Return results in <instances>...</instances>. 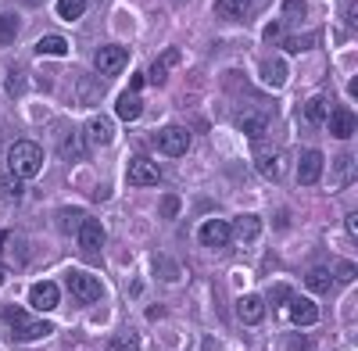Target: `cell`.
<instances>
[{
  "instance_id": "24",
  "label": "cell",
  "mask_w": 358,
  "mask_h": 351,
  "mask_svg": "<svg viewBox=\"0 0 358 351\" xmlns=\"http://www.w3.org/2000/svg\"><path fill=\"white\" fill-rule=\"evenodd\" d=\"M326 115H330V111H326V97H312V101L305 104V119H308L312 126H322Z\"/></svg>"
},
{
  "instance_id": "26",
  "label": "cell",
  "mask_w": 358,
  "mask_h": 351,
  "mask_svg": "<svg viewBox=\"0 0 358 351\" xmlns=\"http://www.w3.org/2000/svg\"><path fill=\"white\" fill-rule=\"evenodd\" d=\"M83 219H86V215H83L79 208H65V212H57V229H62V233H76Z\"/></svg>"
},
{
  "instance_id": "22",
  "label": "cell",
  "mask_w": 358,
  "mask_h": 351,
  "mask_svg": "<svg viewBox=\"0 0 358 351\" xmlns=\"http://www.w3.org/2000/svg\"><path fill=\"white\" fill-rule=\"evenodd\" d=\"M280 43H283V50L297 54V50H312V47L319 43V36H315V33H305V36H297V33H290V36H283Z\"/></svg>"
},
{
  "instance_id": "3",
  "label": "cell",
  "mask_w": 358,
  "mask_h": 351,
  "mask_svg": "<svg viewBox=\"0 0 358 351\" xmlns=\"http://www.w3.org/2000/svg\"><path fill=\"white\" fill-rule=\"evenodd\" d=\"M65 287L72 290V298H76L79 305H94V301H101V294H104V283H101L97 276L83 273V269H69V273H65Z\"/></svg>"
},
{
  "instance_id": "10",
  "label": "cell",
  "mask_w": 358,
  "mask_h": 351,
  "mask_svg": "<svg viewBox=\"0 0 358 351\" xmlns=\"http://www.w3.org/2000/svg\"><path fill=\"white\" fill-rule=\"evenodd\" d=\"M126 176H129L133 187H155V183L162 180V172H158V165H155L151 158H133Z\"/></svg>"
},
{
  "instance_id": "39",
  "label": "cell",
  "mask_w": 358,
  "mask_h": 351,
  "mask_svg": "<svg viewBox=\"0 0 358 351\" xmlns=\"http://www.w3.org/2000/svg\"><path fill=\"white\" fill-rule=\"evenodd\" d=\"M290 351H312V341L308 337H290Z\"/></svg>"
},
{
  "instance_id": "2",
  "label": "cell",
  "mask_w": 358,
  "mask_h": 351,
  "mask_svg": "<svg viewBox=\"0 0 358 351\" xmlns=\"http://www.w3.org/2000/svg\"><path fill=\"white\" fill-rule=\"evenodd\" d=\"M4 327H8V334L18 341V344H29V341H40V337H47L54 327L47 323V319H33L25 308H4Z\"/></svg>"
},
{
  "instance_id": "40",
  "label": "cell",
  "mask_w": 358,
  "mask_h": 351,
  "mask_svg": "<svg viewBox=\"0 0 358 351\" xmlns=\"http://www.w3.org/2000/svg\"><path fill=\"white\" fill-rule=\"evenodd\" d=\"M158 62H162L165 69H169V65H179V50H165V54L158 57Z\"/></svg>"
},
{
  "instance_id": "35",
  "label": "cell",
  "mask_w": 358,
  "mask_h": 351,
  "mask_svg": "<svg viewBox=\"0 0 358 351\" xmlns=\"http://www.w3.org/2000/svg\"><path fill=\"white\" fill-rule=\"evenodd\" d=\"M334 280H341V283H351L355 280V266H351V262H341V266L334 269Z\"/></svg>"
},
{
  "instance_id": "42",
  "label": "cell",
  "mask_w": 358,
  "mask_h": 351,
  "mask_svg": "<svg viewBox=\"0 0 358 351\" xmlns=\"http://www.w3.org/2000/svg\"><path fill=\"white\" fill-rule=\"evenodd\" d=\"M140 86H143V76H140V72H136V76H133V79H129V94H136V90H140Z\"/></svg>"
},
{
  "instance_id": "5",
  "label": "cell",
  "mask_w": 358,
  "mask_h": 351,
  "mask_svg": "<svg viewBox=\"0 0 358 351\" xmlns=\"http://www.w3.org/2000/svg\"><path fill=\"white\" fill-rule=\"evenodd\" d=\"M158 148H162V155H169V158L187 155V151H190V133H187L183 126H165V129H158Z\"/></svg>"
},
{
  "instance_id": "17",
  "label": "cell",
  "mask_w": 358,
  "mask_h": 351,
  "mask_svg": "<svg viewBox=\"0 0 358 351\" xmlns=\"http://www.w3.org/2000/svg\"><path fill=\"white\" fill-rule=\"evenodd\" d=\"M355 111L351 108H337L334 111V119H330V133L337 136V140H351L355 136Z\"/></svg>"
},
{
  "instance_id": "38",
  "label": "cell",
  "mask_w": 358,
  "mask_h": 351,
  "mask_svg": "<svg viewBox=\"0 0 358 351\" xmlns=\"http://www.w3.org/2000/svg\"><path fill=\"white\" fill-rule=\"evenodd\" d=\"M344 18H348V29H355V25H358V0H351V4H348Z\"/></svg>"
},
{
  "instance_id": "4",
  "label": "cell",
  "mask_w": 358,
  "mask_h": 351,
  "mask_svg": "<svg viewBox=\"0 0 358 351\" xmlns=\"http://www.w3.org/2000/svg\"><path fill=\"white\" fill-rule=\"evenodd\" d=\"M126 65H129V50L118 43L97 47V54H94V69L101 76H118V72H126Z\"/></svg>"
},
{
  "instance_id": "7",
  "label": "cell",
  "mask_w": 358,
  "mask_h": 351,
  "mask_svg": "<svg viewBox=\"0 0 358 351\" xmlns=\"http://www.w3.org/2000/svg\"><path fill=\"white\" fill-rule=\"evenodd\" d=\"M197 241L204 244V248H212V251H219V248H226L229 241H233V233H229V222H222V219H208L201 229H197Z\"/></svg>"
},
{
  "instance_id": "25",
  "label": "cell",
  "mask_w": 358,
  "mask_h": 351,
  "mask_svg": "<svg viewBox=\"0 0 358 351\" xmlns=\"http://www.w3.org/2000/svg\"><path fill=\"white\" fill-rule=\"evenodd\" d=\"M36 54H54V57H62V54H69V43H65V36H43V40L36 43Z\"/></svg>"
},
{
  "instance_id": "27",
  "label": "cell",
  "mask_w": 358,
  "mask_h": 351,
  "mask_svg": "<svg viewBox=\"0 0 358 351\" xmlns=\"http://www.w3.org/2000/svg\"><path fill=\"white\" fill-rule=\"evenodd\" d=\"M108 351H140V337L136 334H115L108 341Z\"/></svg>"
},
{
  "instance_id": "15",
  "label": "cell",
  "mask_w": 358,
  "mask_h": 351,
  "mask_svg": "<svg viewBox=\"0 0 358 351\" xmlns=\"http://www.w3.org/2000/svg\"><path fill=\"white\" fill-rule=\"evenodd\" d=\"M219 15L229 18V22H248L258 8H255V0H219Z\"/></svg>"
},
{
  "instance_id": "11",
  "label": "cell",
  "mask_w": 358,
  "mask_h": 351,
  "mask_svg": "<svg viewBox=\"0 0 358 351\" xmlns=\"http://www.w3.org/2000/svg\"><path fill=\"white\" fill-rule=\"evenodd\" d=\"M255 165H258V172L265 176V180H280L283 176V155L276 148H258L255 151Z\"/></svg>"
},
{
  "instance_id": "8",
  "label": "cell",
  "mask_w": 358,
  "mask_h": 351,
  "mask_svg": "<svg viewBox=\"0 0 358 351\" xmlns=\"http://www.w3.org/2000/svg\"><path fill=\"white\" fill-rule=\"evenodd\" d=\"M76 241H79V248L83 251H90V255H94V251H101L104 248V226H101V219H83L79 222V229H76Z\"/></svg>"
},
{
  "instance_id": "12",
  "label": "cell",
  "mask_w": 358,
  "mask_h": 351,
  "mask_svg": "<svg viewBox=\"0 0 358 351\" xmlns=\"http://www.w3.org/2000/svg\"><path fill=\"white\" fill-rule=\"evenodd\" d=\"M29 301H33V308H40V312H50V308H57V301H62V290H57V283L43 280V283H36L33 290H29Z\"/></svg>"
},
{
  "instance_id": "43",
  "label": "cell",
  "mask_w": 358,
  "mask_h": 351,
  "mask_svg": "<svg viewBox=\"0 0 358 351\" xmlns=\"http://www.w3.org/2000/svg\"><path fill=\"white\" fill-rule=\"evenodd\" d=\"M0 283H4V269H0Z\"/></svg>"
},
{
  "instance_id": "36",
  "label": "cell",
  "mask_w": 358,
  "mask_h": 351,
  "mask_svg": "<svg viewBox=\"0 0 358 351\" xmlns=\"http://www.w3.org/2000/svg\"><path fill=\"white\" fill-rule=\"evenodd\" d=\"M337 165H341V187H344V183H351V169H355V158H351V155H344Z\"/></svg>"
},
{
  "instance_id": "1",
  "label": "cell",
  "mask_w": 358,
  "mask_h": 351,
  "mask_svg": "<svg viewBox=\"0 0 358 351\" xmlns=\"http://www.w3.org/2000/svg\"><path fill=\"white\" fill-rule=\"evenodd\" d=\"M8 169L15 180H29L43 169V148L36 140H15L8 148Z\"/></svg>"
},
{
  "instance_id": "9",
  "label": "cell",
  "mask_w": 358,
  "mask_h": 351,
  "mask_svg": "<svg viewBox=\"0 0 358 351\" xmlns=\"http://www.w3.org/2000/svg\"><path fill=\"white\" fill-rule=\"evenodd\" d=\"M322 165H326V158H322V151H305L301 155V162H297V183L301 187H312V183H319V176H322Z\"/></svg>"
},
{
  "instance_id": "34",
  "label": "cell",
  "mask_w": 358,
  "mask_h": 351,
  "mask_svg": "<svg viewBox=\"0 0 358 351\" xmlns=\"http://www.w3.org/2000/svg\"><path fill=\"white\" fill-rule=\"evenodd\" d=\"M305 11H308L305 0H287V4H283V15L287 18H305Z\"/></svg>"
},
{
  "instance_id": "16",
  "label": "cell",
  "mask_w": 358,
  "mask_h": 351,
  "mask_svg": "<svg viewBox=\"0 0 358 351\" xmlns=\"http://www.w3.org/2000/svg\"><path fill=\"white\" fill-rule=\"evenodd\" d=\"M229 233H233L236 241H244V244H251V241H258V233H262V219L248 212V215H241V219H236V222L229 226Z\"/></svg>"
},
{
  "instance_id": "29",
  "label": "cell",
  "mask_w": 358,
  "mask_h": 351,
  "mask_svg": "<svg viewBox=\"0 0 358 351\" xmlns=\"http://www.w3.org/2000/svg\"><path fill=\"white\" fill-rule=\"evenodd\" d=\"M155 273H158V276H165V280H179V266H176V258L158 255V258H155Z\"/></svg>"
},
{
  "instance_id": "21",
  "label": "cell",
  "mask_w": 358,
  "mask_h": 351,
  "mask_svg": "<svg viewBox=\"0 0 358 351\" xmlns=\"http://www.w3.org/2000/svg\"><path fill=\"white\" fill-rule=\"evenodd\" d=\"M236 122H241V129L251 136V140H258L262 133H265V126H268V119H265V115L262 111H251V115H241V119H236Z\"/></svg>"
},
{
  "instance_id": "31",
  "label": "cell",
  "mask_w": 358,
  "mask_h": 351,
  "mask_svg": "<svg viewBox=\"0 0 358 351\" xmlns=\"http://www.w3.org/2000/svg\"><path fill=\"white\" fill-rule=\"evenodd\" d=\"M0 190H4V197H8V201H15V197H22V180H15V176H4Z\"/></svg>"
},
{
  "instance_id": "32",
  "label": "cell",
  "mask_w": 358,
  "mask_h": 351,
  "mask_svg": "<svg viewBox=\"0 0 358 351\" xmlns=\"http://www.w3.org/2000/svg\"><path fill=\"white\" fill-rule=\"evenodd\" d=\"M162 215H165V219H176V215H179V197H176V194H165V197H162Z\"/></svg>"
},
{
  "instance_id": "41",
  "label": "cell",
  "mask_w": 358,
  "mask_h": 351,
  "mask_svg": "<svg viewBox=\"0 0 358 351\" xmlns=\"http://www.w3.org/2000/svg\"><path fill=\"white\" fill-rule=\"evenodd\" d=\"M344 226H348V237H358V215H355V212L344 219Z\"/></svg>"
},
{
  "instance_id": "28",
  "label": "cell",
  "mask_w": 358,
  "mask_h": 351,
  "mask_svg": "<svg viewBox=\"0 0 358 351\" xmlns=\"http://www.w3.org/2000/svg\"><path fill=\"white\" fill-rule=\"evenodd\" d=\"M18 40V18L15 15H0V43H15Z\"/></svg>"
},
{
  "instance_id": "33",
  "label": "cell",
  "mask_w": 358,
  "mask_h": 351,
  "mask_svg": "<svg viewBox=\"0 0 358 351\" xmlns=\"http://www.w3.org/2000/svg\"><path fill=\"white\" fill-rule=\"evenodd\" d=\"M287 298H290V287H287V283H276V287H273V294H268V301H273V308L287 305Z\"/></svg>"
},
{
  "instance_id": "30",
  "label": "cell",
  "mask_w": 358,
  "mask_h": 351,
  "mask_svg": "<svg viewBox=\"0 0 358 351\" xmlns=\"http://www.w3.org/2000/svg\"><path fill=\"white\" fill-rule=\"evenodd\" d=\"M62 158H83V151H79V133H76V129L62 136Z\"/></svg>"
},
{
  "instance_id": "37",
  "label": "cell",
  "mask_w": 358,
  "mask_h": 351,
  "mask_svg": "<svg viewBox=\"0 0 358 351\" xmlns=\"http://www.w3.org/2000/svg\"><path fill=\"white\" fill-rule=\"evenodd\" d=\"M147 79H151V83H158V86H162V83L169 79V69H165L162 62H155V65H151V72H147Z\"/></svg>"
},
{
  "instance_id": "18",
  "label": "cell",
  "mask_w": 358,
  "mask_h": 351,
  "mask_svg": "<svg viewBox=\"0 0 358 351\" xmlns=\"http://www.w3.org/2000/svg\"><path fill=\"white\" fill-rule=\"evenodd\" d=\"M305 287L315 290V294H330V287H334V273H330V266H312V269L305 273Z\"/></svg>"
},
{
  "instance_id": "23",
  "label": "cell",
  "mask_w": 358,
  "mask_h": 351,
  "mask_svg": "<svg viewBox=\"0 0 358 351\" xmlns=\"http://www.w3.org/2000/svg\"><path fill=\"white\" fill-rule=\"evenodd\" d=\"M83 15H86V0H57V18L79 22Z\"/></svg>"
},
{
  "instance_id": "13",
  "label": "cell",
  "mask_w": 358,
  "mask_h": 351,
  "mask_svg": "<svg viewBox=\"0 0 358 351\" xmlns=\"http://www.w3.org/2000/svg\"><path fill=\"white\" fill-rule=\"evenodd\" d=\"M236 315H241L244 327H258L262 319H265V301L258 294H248V298L236 301Z\"/></svg>"
},
{
  "instance_id": "19",
  "label": "cell",
  "mask_w": 358,
  "mask_h": 351,
  "mask_svg": "<svg viewBox=\"0 0 358 351\" xmlns=\"http://www.w3.org/2000/svg\"><path fill=\"white\" fill-rule=\"evenodd\" d=\"M115 115H118V119H126V122L140 119V115H143V101H140V94H122V97L115 101Z\"/></svg>"
},
{
  "instance_id": "20",
  "label": "cell",
  "mask_w": 358,
  "mask_h": 351,
  "mask_svg": "<svg viewBox=\"0 0 358 351\" xmlns=\"http://www.w3.org/2000/svg\"><path fill=\"white\" fill-rule=\"evenodd\" d=\"M262 79L273 86V90H280V86L287 83V62L283 57H268V62L262 65Z\"/></svg>"
},
{
  "instance_id": "6",
  "label": "cell",
  "mask_w": 358,
  "mask_h": 351,
  "mask_svg": "<svg viewBox=\"0 0 358 351\" xmlns=\"http://www.w3.org/2000/svg\"><path fill=\"white\" fill-rule=\"evenodd\" d=\"M287 319H290L294 327H315V323H319V308H315V301H308V298L290 294V298H287Z\"/></svg>"
},
{
  "instance_id": "14",
  "label": "cell",
  "mask_w": 358,
  "mask_h": 351,
  "mask_svg": "<svg viewBox=\"0 0 358 351\" xmlns=\"http://www.w3.org/2000/svg\"><path fill=\"white\" fill-rule=\"evenodd\" d=\"M111 136H115V126H111V119H90L86 122V143L90 148H104V143H111Z\"/></svg>"
}]
</instances>
